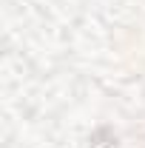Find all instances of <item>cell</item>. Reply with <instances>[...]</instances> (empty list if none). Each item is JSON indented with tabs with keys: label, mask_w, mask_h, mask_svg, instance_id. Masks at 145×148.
<instances>
[{
	"label": "cell",
	"mask_w": 145,
	"mask_h": 148,
	"mask_svg": "<svg viewBox=\"0 0 145 148\" xmlns=\"http://www.w3.org/2000/svg\"><path fill=\"white\" fill-rule=\"evenodd\" d=\"M91 148H117V137L111 128H97L91 137Z\"/></svg>",
	"instance_id": "obj_1"
}]
</instances>
